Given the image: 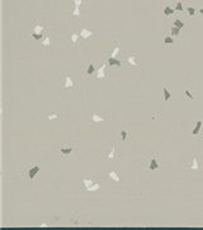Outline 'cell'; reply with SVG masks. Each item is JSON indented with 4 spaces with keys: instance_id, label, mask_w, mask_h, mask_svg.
Returning <instances> with one entry per match:
<instances>
[{
    "instance_id": "obj_20",
    "label": "cell",
    "mask_w": 203,
    "mask_h": 230,
    "mask_svg": "<svg viewBox=\"0 0 203 230\" xmlns=\"http://www.w3.org/2000/svg\"><path fill=\"white\" fill-rule=\"evenodd\" d=\"M72 151H74V149L71 148V146H69V148H61V154L63 156H67V155H71Z\"/></svg>"
},
{
    "instance_id": "obj_15",
    "label": "cell",
    "mask_w": 203,
    "mask_h": 230,
    "mask_svg": "<svg viewBox=\"0 0 203 230\" xmlns=\"http://www.w3.org/2000/svg\"><path fill=\"white\" fill-rule=\"evenodd\" d=\"M121 52V49H119V46L118 44H114V46L110 49V52H109V55H108V57H117L118 56V53Z\"/></svg>"
},
{
    "instance_id": "obj_16",
    "label": "cell",
    "mask_w": 203,
    "mask_h": 230,
    "mask_svg": "<svg viewBox=\"0 0 203 230\" xmlns=\"http://www.w3.org/2000/svg\"><path fill=\"white\" fill-rule=\"evenodd\" d=\"M41 46H42L44 50H48L50 46H51V37L50 36H44V38L41 41Z\"/></svg>"
},
{
    "instance_id": "obj_29",
    "label": "cell",
    "mask_w": 203,
    "mask_h": 230,
    "mask_svg": "<svg viewBox=\"0 0 203 230\" xmlns=\"http://www.w3.org/2000/svg\"><path fill=\"white\" fill-rule=\"evenodd\" d=\"M187 12H188L189 17H194L196 15V9L193 8V6H188V8H187Z\"/></svg>"
},
{
    "instance_id": "obj_27",
    "label": "cell",
    "mask_w": 203,
    "mask_h": 230,
    "mask_svg": "<svg viewBox=\"0 0 203 230\" xmlns=\"http://www.w3.org/2000/svg\"><path fill=\"white\" fill-rule=\"evenodd\" d=\"M79 38H80V34L76 33V32H72V34H71V41H72V43H76V42H78Z\"/></svg>"
},
{
    "instance_id": "obj_28",
    "label": "cell",
    "mask_w": 203,
    "mask_h": 230,
    "mask_svg": "<svg viewBox=\"0 0 203 230\" xmlns=\"http://www.w3.org/2000/svg\"><path fill=\"white\" fill-rule=\"evenodd\" d=\"M127 137H128V132H127L126 130L121 131V140H122V141H127Z\"/></svg>"
},
{
    "instance_id": "obj_25",
    "label": "cell",
    "mask_w": 203,
    "mask_h": 230,
    "mask_svg": "<svg viewBox=\"0 0 203 230\" xmlns=\"http://www.w3.org/2000/svg\"><path fill=\"white\" fill-rule=\"evenodd\" d=\"M88 192H98V191H100V184L99 183H94L93 186L90 188H88Z\"/></svg>"
},
{
    "instance_id": "obj_12",
    "label": "cell",
    "mask_w": 203,
    "mask_h": 230,
    "mask_svg": "<svg viewBox=\"0 0 203 230\" xmlns=\"http://www.w3.org/2000/svg\"><path fill=\"white\" fill-rule=\"evenodd\" d=\"M163 93H164V99H165V102L170 101V98H171V95H173V93H171V90L169 89V84H165L164 87H163Z\"/></svg>"
},
{
    "instance_id": "obj_22",
    "label": "cell",
    "mask_w": 203,
    "mask_h": 230,
    "mask_svg": "<svg viewBox=\"0 0 203 230\" xmlns=\"http://www.w3.org/2000/svg\"><path fill=\"white\" fill-rule=\"evenodd\" d=\"M82 184H84V188H85V191H87L88 188H90L94 184V181L88 179V178H84V179H82Z\"/></svg>"
},
{
    "instance_id": "obj_24",
    "label": "cell",
    "mask_w": 203,
    "mask_h": 230,
    "mask_svg": "<svg viewBox=\"0 0 203 230\" xmlns=\"http://www.w3.org/2000/svg\"><path fill=\"white\" fill-rule=\"evenodd\" d=\"M173 25H175V27H178V28H180V29H183L184 27H185V23H184L183 21H180L179 18H176L175 21H174V24Z\"/></svg>"
},
{
    "instance_id": "obj_4",
    "label": "cell",
    "mask_w": 203,
    "mask_h": 230,
    "mask_svg": "<svg viewBox=\"0 0 203 230\" xmlns=\"http://www.w3.org/2000/svg\"><path fill=\"white\" fill-rule=\"evenodd\" d=\"M78 85L75 84L74 79L71 78V75L67 73H63L62 75V89L63 90H67V89H76Z\"/></svg>"
},
{
    "instance_id": "obj_32",
    "label": "cell",
    "mask_w": 203,
    "mask_h": 230,
    "mask_svg": "<svg viewBox=\"0 0 203 230\" xmlns=\"http://www.w3.org/2000/svg\"><path fill=\"white\" fill-rule=\"evenodd\" d=\"M80 5H81V0H74V6L80 8Z\"/></svg>"
},
{
    "instance_id": "obj_11",
    "label": "cell",
    "mask_w": 203,
    "mask_h": 230,
    "mask_svg": "<svg viewBox=\"0 0 203 230\" xmlns=\"http://www.w3.org/2000/svg\"><path fill=\"white\" fill-rule=\"evenodd\" d=\"M108 178H109L110 181H113L114 183H119L121 182V177H119V174L117 173V172H114V170H110V172H108Z\"/></svg>"
},
{
    "instance_id": "obj_33",
    "label": "cell",
    "mask_w": 203,
    "mask_h": 230,
    "mask_svg": "<svg viewBox=\"0 0 203 230\" xmlns=\"http://www.w3.org/2000/svg\"><path fill=\"white\" fill-rule=\"evenodd\" d=\"M199 14H201V15H203V8H201V9H199Z\"/></svg>"
},
{
    "instance_id": "obj_10",
    "label": "cell",
    "mask_w": 203,
    "mask_h": 230,
    "mask_svg": "<svg viewBox=\"0 0 203 230\" xmlns=\"http://www.w3.org/2000/svg\"><path fill=\"white\" fill-rule=\"evenodd\" d=\"M108 65L109 66H116V68H122V61L116 57H108Z\"/></svg>"
},
{
    "instance_id": "obj_17",
    "label": "cell",
    "mask_w": 203,
    "mask_h": 230,
    "mask_svg": "<svg viewBox=\"0 0 203 230\" xmlns=\"http://www.w3.org/2000/svg\"><path fill=\"white\" fill-rule=\"evenodd\" d=\"M202 127H203V121H201V120L197 121V122H196V127H194V130H193V135H194V136L198 135L199 131L202 130Z\"/></svg>"
},
{
    "instance_id": "obj_8",
    "label": "cell",
    "mask_w": 203,
    "mask_h": 230,
    "mask_svg": "<svg viewBox=\"0 0 203 230\" xmlns=\"http://www.w3.org/2000/svg\"><path fill=\"white\" fill-rule=\"evenodd\" d=\"M149 170H157L160 168V164H159V156L155 155L149 160V165H147Z\"/></svg>"
},
{
    "instance_id": "obj_2",
    "label": "cell",
    "mask_w": 203,
    "mask_h": 230,
    "mask_svg": "<svg viewBox=\"0 0 203 230\" xmlns=\"http://www.w3.org/2000/svg\"><path fill=\"white\" fill-rule=\"evenodd\" d=\"M44 32H46V27L41 24V22L34 21L32 24V37L37 41H42L44 38Z\"/></svg>"
},
{
    "instance_id": "obj_13",
    "label": "cell",
    "mask_w": 203,
    "mask_h": 230,
    "mask_svg": "<svg viewBox=\"0 0 203 230\" xmlns=\"http://www.w3.org/2000/svg\"><path fill=\"white\" fill-rule=\"evenodd\" d=\"M95 71H97V69H95L94 62H89L87 66V70H85V76H91Z\"/></svg>"
},
{
    "instance_id": "obj_14",
    "label": "cell",
    "mask_w": 203,
    "mask_h": 230,
    "mask_svg": "<svg viewBox=\"0 0 203 230\" xmlns=\"http://www.w3.org/2000/svg\"><path fill=\"white\" fill-rule=\"evenodd\" d=\"M79 34H80V38H90L93 36V32L90 29H88V28H81V31L79 32Z\"/></svg>"
},
{
    "instance_id": "obj_18",
    "label": "cell",
    "mask_w": 203,
    "mask_h": 230,
    "mask_svg": "<svg viewBox=\"0 0 203 230\" xmlns=\"http://www.w3.org/2000/svg\"><path fill=\"white\" fill-rule=\"evenodd\" d=\"M174 13H175V9L171 8L170 5H166L164 8V15H165V17H170V15H173Z\"/></svg>"
},
{
    "instance_id": "obj_6",
    "label": "cell",
    "mask_w": 203,
    "mask_h": 230,
    "mask_svg": "<svg viewBox=\"0 0 203 230\" xmlns=\"http://www.w3.org/2000/svg\"><path fill=\"white\" fill-rule=\"evenodd\" d=\"M108 75H107V65L104 62H102V65L97 69V79H103L107 80Z\"/></svg>"
},
{
    "instance_id": "obj_23",
    "label": "cell",
    "mask_w": 203,
    "mask_h": 230,
    "mask_svg": "<svg viewBox=\"0 0 203 230\" xmlns=\"http://www.w3.org/2000/svg\"><path fill=\"white\" fill-rule=\"evenodd\" d=\"M61 117V113H59V112H52V113H48L47 114V120L48 121H51V120H57V118H60Z\"/></svg>"
},
{
    "instance_id": "obj_31",
    "label": "cell",
    "mask_w": 203,
    "mask_h": 230,
    "mask_svg": "<svg viewBox=\"0 0 203 230\" xmlns=\"http://www.w3.org/2000/svg\"><path fill=\"white\" fill-rule=\"evenodd\" d=\"M184 93H185V95L189 98V99H193V95L190 94V92L188 90V89H185V90H184Z\"/></svg>"
},
{
    "instance_id": "obj_30",
    "label": "cell",
    "mask_w": 203,
    "mask_h": 230,
    "mask_svg": "<svg viewBox=\"0 0 203 230\" xmlns=\"http://www.w3.org/2000/svg\"><path fill=\"white\" fill-rule=\"evenodd\" d=\"M175 10H178V12H183V3H182V1H176V4H175Z\"/></svg>"
},
{
    "instance_id": "obj_3",
    "label": "cell",
    "mask_w": 203,
    "mask_h": 230,
    "mask_svg": "<svg viewBox=\"0 0 203 230\" xmlns=\"http://www.w3.org/2000/svg\"><path fill=\"white\" fill-rule=\"evenodd\" d=\"M41 167L38 164H31L28 168H25L23 170V177L27 181H36L37 174L40 173Z\"/></svg>"
},
{
    "instance_id": "obj_1",
    "label": "cell",
    "mask_w": 203,
    "mask_h": 230,
    "mask_svg": "<svg viewBox=\"0 0 203 230\" xmlns=\"http://www.w3.org/2000/svg\"><path fill=\"white\" fill-rule=\"evenodd\" d=\"M126 61H127V64H128V66H131V68H133V69L140 70L142 66L141 55H140V52H136V51H132V52L127 53Z\"/></svg>"
},
{
    "instance_id": "obj_21",
    "label": "cell",
    "mask_w": 203,
    "mask_h": 230,
    "mask_svg": "<svg viewBox=\"0 0 203 230\" xmlns=\"http://www.w3.org/2000/svg\"><path fill=\"white\" fill-rule=\"evenodd\" d=\"M180 31H182V29H180V28L175 27V25H173V27L170 28V34H171V36H173V37H178V36H179V34H180Z\"/></svg>"
},
{
    "instance_id": "obj_26",
    "label": "cell",
    "mask_w": 203,
    "mask_h": 230,
    "mask_svg": "<svg viewBox=\"0 0 203 230\" xmlns=\"http://www.w3.org/2000/svg\"><path fill=\"white\" fill-rule=\"evenodd\" d=\"M80 8H78V6H74V8H72V12H71V15L74 18H79L80 17Z\"/></svg>"
},
{
    "instance_id": "obj_5",
    "label": "cell",
    "mask_w": 203,
    "mask_h": 230,
    "mask_svg": "<svg viewBox=\"0 0 203 230\" xmlns=\"http://www.w3.org/2000/svg\"><path fill=\"white\" fill-rule=\"evenodd\" d=\"M185 168L188 170H194V172H201L202 170V156L201 154H197L192 160V164L188 165L185 164Z\"/></svg>"
},
{
    "instance_id": "obj_19",
    "label": "cell",
    "mask_w": 203,
    "mask_h": 230,
    "mask_svg": "<svg viewBox=\"0 0 203 230\" xmlns=\"http://www.w3.org/2000/svg\"><path fill=\"white\" fill-rule=\"evenodd\" d=\"M175 43V40H174V37L171 36H165L164 37V44L165 46H169V44H174Z\"/></svg>"
},
{
    "instance_id": "obj_7",
    "label": "cell",
    "mask_w": 203,
    "mask_h": 230,
    "mask_svg": "<svg viewBox=\"0 0 203 230\" xmlns=\"http://www.w3.org/2000/svg\"><path fill=\"white\" fill-rule=\"evenodd\" d=\"M108 118H109V114H108V113H103V114L94 113V114H91V122L98 125V123L103 122V121H107Z\"/></svg>"
},
{
    "instance_id": "obj_9",
    "label": "cell",
    "mask_w": 203,
    "mask_h": 230,
    "mask_svg": "<svg viewBox=\"0 0 203 230\" xmlns=\"http://www.w3.org/2000/svg\"><path fill=\"white\" fill-rule=\"evenodd\" d=\"M116 154H117V146L114 145L112 148V150H110L107 155H104V160H116V159H117Z\"/></svg>"
}]
</instances>
